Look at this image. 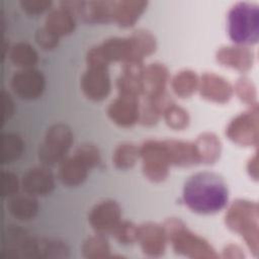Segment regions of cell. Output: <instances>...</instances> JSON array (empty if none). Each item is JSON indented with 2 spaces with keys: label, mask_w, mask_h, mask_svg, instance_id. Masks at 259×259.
<instances>
[{
  "label": "cell",
  "mask_w": 259,
  "mask_h": 259,
  "mask_svg": "<svg viewBox=\"0 0 259 259\" xmlns=\"http://www.w3.org/2000/svg\"><path fill=\"white\" fill-rule=\"evenodd\" d=\"M228 187L224 179L212 172H199L191 175L183 187V201L194 212L214 213L228 202Z\"/></svg>",
  "instance_id": "cell-1"
},
{
  "label": "cell",
  "mask_w": 259,
  "mask_h": 259,
  "mask_svg": "<svg viewBox=\"0 0 259 259\" xmlns=\"http://www.w3.org/2000/svg\"><path fill=\"white\" fill-rule=\"evenodd\" d=\"M167 241L176 254L193 259H215L219 254L202 237L190 231L177 218H169L163 223Z\"/></svg>",
  "instance_id": "cell-2"
},
{
  "label": "cell",
  "mask_w": 259,
  "mask_h": 259,
  "mask_svg": "<svg viewBox=\"0 0 259 259\" xmlns=\"http://www.w3.org/2000/svg\"><path fill=\"white\" fill-rule=\"evenodd\" d=\"M259 210L258 204L247 199L233 201L225 213V224L240 235L250 251L257 256L259 250Z\"/></svg>",
  "instance_id": "cell-3"
},
{
  "label": "cell",
  "mask_w": 259,
  "mask_h": 259,
  "mask_svg": "<svg viewBox=\"0 0 259 259\" xmlns=\"http://www.w3.org/2000/svg\"><path fill=\"white\" fill-rule=\"evenodd\" d=\"M228 30L231 39L240 46L256 44L259 34V10L254 4L240 2L228 15Z\"/></svg>",
  "instance_id": "cell-4"
},
{
  "label": "cell",
  "mask_w": 259,
  "mask_h": 259,
  "mask_svg": "<svg viewBox=\"0 0 259 259\" xmlns=\"http://www.w3.org/2000/svg\"><path fill=\"white\" fill-rule=\"evenodd\" d=\"M73 143L71 128L62 122L52 124L46 132L37 151L38 160L44 166L60 164Z\"/></svg>",
  "instance_id": "cell-5"
},
{
  "label": "cell",
  "mask_w": 259,
  "mask_h": 259,
  "mask_svg": "<svg viewBox=\"0 0 259 259\" xmlns=\"http://www.w3.org/2000/svg\"><path fill=\"white\" fill-rule=\"evenodd\" d=\"M140 159L145 177L151 182H163L171 166L162 141L148 140L140 146Z\"/></svg>",
  "instance_id": "cell-6"
},
{
  "label": "cell",
  "mask_w": 259,
  "mask_h": 259,
  "mask_svg": "<svg viewBox=\"0 0 259 259\" xmlns=\"http://www.w3.org/2000/svg\"><path fill=\"white\" fill-rule=\"evenodd\" d=\"M258 105L236 115L226 127V136L242 147H256L259 141Z\"/></svg>",
  "instance_id": "cell-7"
},
{
  "label": "cell",
  "mask_w": 259,
  "mask_h": 259,
  "mask_svg": "<svg viewBox=\"0 0 259 259\" xmlns=\"http://www.w3.org/2000/svg\"><path fill=\"white\" fill-rule=\"evenodd\" d=\"M121 221V208L112 199L98 201L90 209L88 222L96 234H111Z\"/></svg>",
  "instance_id": "cell-8"
},
{
  "label": "cell",
  "mask_w": 259,
  "mask_h": 259,
  "mask_svg": "<svg viewBox=\"0 0 259 259\" xmlns=\"http://www.w3.org/2000/svg\"><path fill=\"white\" fill-rule=\"evenodd\" d=\"M10 87L13 93L21 99H35L45 89V77L36 69H20L12 75Z\"/></svg>",
  "instance_id": "cell-9"
},
{
  "label": "cell",
  "mask_w": 259,
  "mask_h": 259,
  "mask_svg": "<svg viewBox=\"0 0 259 259\" xmlns=\"http://www.w3.org/2000/svg\"><path fill=\"white\" fill-rule=\"evenodd\" d=\"M139 97L120 95L113 99L107 107V115L112 122L122 127H130L136 124L140 118Z\"/></svg>",
  "instance_id": "cell-10"
},
{
  "label": "cell",
  "mask_w": 259,
  "mask_h": 259,
  "mask_svg": "<svg viewBox=\"0 0 259 259\" xmlns=\"http://www.w3.org/2000/svg\"><path fill=\"white\" fill-rule=\"evenodd\" d=\"M168 79V69L162 63L155 62L145 66L141 78L142 97L148 99H159L167 96L166 85Z\"/></svg>",
  "instance_id": "cell-11"
},
{
  "label": "cell",
  "mask_w": 259,
  "mask_h": 259,
  "mask_svg": "<svg viewBox=\"0 0 259 259\" xmlns=\"http://www.w3.org/2000/svg\"><path fill=\"white\" fill-rule=\"evenodd\" d=\"M81 89L84 95L92 101L105 99L111 89L110 78L106 68L87 67L81 77Z\"/></svg>",
  "instance_id": "cell-12"
},
{
  "label": "cell",
  "mask_w": 259,
  "mask_h": 259,
  "mask_svg": "<svg viewBox=\"0 0 259 259\" xmlns=\"http://www.w3.org/2000/svg\"><path fill=\"white\" fill-rule=\"evenodd\" d=\"M143 253L150 257H159L164 254L167 236L162 225L147 222L139 226L138 240Z\"/></svg>",
  "instance_id": "cell-13"
},
{
  "label": "cell",
  "mask_w": 259,
  "mask_h": 259,
  "mask_svg": "<svg viewBox=\"0 0 259 259\" xmlns=\"http://www.w3.org/2000/svg\"><path fill=\"white\" fill-rule=\"evenodd\" d=\"M197 90L203 99L220 104L227 103L234 93L230 82L212 72H205L199 77Z\"/></svg>",
  "instance_id": "cell-14"
},
{
  "label": "cell",
  "mask_w": 259,
  "mask_h": 259,
  "mask_svg": "<svg viewBox=\"0 0 259 259\" xmlns=\"http://www.w3.org/2000/svg\"><path fill=\"white\" fill-rule=\"evenodd\" d=\"M215 60L224 67L245 73L253 66L254 54L245 46H228L222 47L215 52Z\"/></svg>",
  "instance_id": "cell-15"
},
{
  "label": "cell",
  "mask_w": 259,
  "mask_h": 259,
  "mask_svg": "<svg viewBox=\"0 0 259 259\" xmlns=\"http://www.w3.org/2000/svg\"><path fill=\"white\" fill-rule=\"evenodd\" d=\"M21 187L26 194L32 196L47 195L55 187L54 175L47 166L31 168L23 174Z\"/></svg>",
  "instance_id": "cell-16"
},
{
  "label": "cell",
  "mask_w": 259,
  "mask_h": 259,
  "mask_svg": "<svg viewBox=\"0 0 259 259\" xmlns=\"http://www.w3.org/2000/svg\"><path fill=\"white\" fill-rule=\"evenodd\" d=\"M168 159L171 165L188 167L199 163L193 143L181 140H163Z\"/></svg>",
  "instance_id": "cell-17"
},
{
  "label": "cell",
  "mask_w": 259,
  "mask_h": 259,
  "mask_svg": "<svg viewBox=\"0 0 259 259\" xmlns=\"http://www.w3.org/2000/svg\"><path fill=\"white\" fill-rule=\"evenodd\" d=\"M99 46L104 57L109 63L121 62L123 64L125 62L133 61V60L143 61V59L137 56L130 36L110 37L105 39Z\"/></svg>",
  "instance_id": "cell-18"
},
{
  "label": "cell",
  "mask_w": 259,
  "mask_h": 259,
  "mask_svg": "<svg viewBox=\"0 0 259 259\" xmlns=\"http://www.w3.org/2000/svg\"><path fill=\"white\" fill-rule=\"evenodd\" d=\"M148 6L147 1L121 0L114 2L113 21L120 27H131L136 24Z\"/></svg>",
  "instance_id": "cell-19"
},
{
  "label": "cell",
  "mask_w": 259,
  "mask_h": 259,
  "mask_svg": "<svg viewBox=\"0 0 259 259\" xmlns=\"http://www.w3.org/2000/svg\"><path fill=\"white\" fill-rule=\"evenodd\" d=\"M88 171L89 168L73 155L72 157L65 158L60 163L58 177L64 185L75 187L86 180Z\"/></svg>",
  "instance_id": "cell-20"
},
{
  "label": "cell",
  "mask_w": 259,
  "mask_h": 259,
  "mask_svg": "<svg viewBox=\"0 0 259 259\" xmlns=\"http://www.w3.org/2000/svg\"><path fill=\"white\" fill-rule=\"evenodd\" d=\"M115 1H82L79 15L87 23H107L113 21Z\"/></svg>",
  "instance_id": "cell-21"
},
{
  "label": "cell",
  "mask_w": 259,
  "mask_h": 259,
  "mask_svg": "<svg viewBox=\"0 0 259 259\" xmlns=\"http://www.w3.org/2000/svg\"><path fill=\"white\" fill-rule=\"evenodd\" d=\"M193 144L199 163L213 164L219 160L222 152V143L215 134L204 132L197 137Z\"/></svg>",
  "instance_id": "cell-22"
},
{
  "label": "cell",
  "mask_w": 259,
  "mask_h": 259,
  "mask_svg": "<svg viewBox=\"0 0 259 259\" xmlns=\"http://www.w3.org/2000/svg\"><path fill=\"white\" fill-rule=\"evenodd\" d=\"M6 208L13 218L19 221H28L33 219L37 213L38 203L32 195L14 194L7 199Z\"/></svg>",
  "instance_id": "cell-23"
},
{
  "label": "cell",
  "mask_w": 259,
  "mask_h": 259,
  "mask_svg": "<svg viewBox=\"0 0 259 259\" xmlns=\"http://www.w3.org/2000/svg\"><path fill=\"white\" fill-rule=\"evenodd\" d=\"M45 27L58 37L68 35L75 28V16L61 7L54 9L47 15Z\"/></svg>",
  "instance_id": "cell-24"
},
{
  "label": "cell",
  "mask_w": 259,
  "mask_h": 259,
  "mask_svg": "<svg viewBox=\"0 0 259 259\" xmlns=\"http://www.w3.org/2000/svg\"><path fill=\"white\" fill-rule=\"evenodd\" d=\"M199 77L189 69L181 70L171 80V88L175 95L180 98L190 97L198 89Z\"/></svg>",
  "instance_id": "cell-25"
},
{
  "label": "cell",
  "mask_w": 259,
  "mask_h": 259,
  "mask_svg": "<svg viewBox=\"0 0 259 259\" xmlns=\"http://www.w3.org/2000/svg\"><path fill=\"white\" fill-rule=\"evenodd\" d=\"M36 259H61L69 257L68 246L58 239L36 238Z\"/></svg>",
  "instance_id": "cell-26"
},
{
  "label": "cell",
  "mask_w": 259,
  "mask_h": 259,
  "mask_svg": "<svg viewBox=\"0 0 259 259\" xmlns=\"http://www.w3.org/2000/svg\"><path fill=\"white\" fill-rule=\"evenodd\" d=\"M171 101L168 100L167 96L159 99H148L144 98L140 105V118L139 121L143 125L155 124L160 116L162 115L165 107Z\"/></svg>",
  "instance_id": "cell-27"
},
{
  "label": "cell",
  "mask_w": 259,
  "mask_h": 259,
  "mask_svg": "<svg viewBox=\"0 0 259 259\" xmlns=\"http://www.w3.org/2000/svg\"><path fill=\"white\" fill-rule=\"evenodd\" d=\"M10 61L21 69H30L36 64L38 56L36 51L29 44L19 41L14 44L9 51Z\"/></svg>",
  "instance_id": "cell-28"
},
{
  "label": "cell",
  "mask_w": 259,
  "mask_h": 259,
  "mask_svg": "<svg viewBox=\"0 0 259 259\" xmlns=\"http://www.w3.org/2000/svg\"><path fill=\"white\" fill-rule=\"evenodd\" d=\"M140 159V147L133 143L119 144L112 155L113 165L120 170L132 168Z\"/></svg>",
  "instance_id": "cell-29"
},
{
  "label": "cell",
  "mask_w": 259,
  "mask_h": 259,
  "mask_svg": "<svg viewBox=\"0 0 259 259\" xmlns=\"http://www.w3.org/2000/svg\"><path fill=\"white\" fill-rule=\"evenodd\" d=\"M81 252L83 257L88 259H99L110 257V247L104 235L96 234L87 238L82 246Z\"/></svg>",
  "instance_id": "cell-30"
},
{
  "label": "cell",
  "mask_w": 259,
  "mask_h": 259,
  "mask_svg": "<svg viewBox=\"0 0 259 259\" xmlns=\"http://www.w3.org/2000/svg\"><path fill=\"white\" fill-rule=\"evenodd\" d=\"M23 147V141L18 135L3 133L1 135V163L7 164L18 159Z\"/></svg>",
  "instance_id": "cell-31"
},
{
  "label": "cell",
  "mask_w": 259,
  "mask_h": 259,
  "mask_svg": "<svg viewBox=\"0 0 259 259\" xmlns=\"http://www.w3.org/2000/svg\"><path fill=\"white\" fill-rule=\"evenodd\" d=\"M130 38L134 46L137 56L144 60L145 57L152 55L157 48V41L154 34L147 29H137L131 35Z\"/></svg>",
  "instance_id": "cell-32"
},
{
  "label": "cell",
  "mask_w": 259,
  "mask_h": 259,
  "mask_svg": "<svg viewBox=\"0 0 259 259\" xmlns=\"http://www.w3.org/2000/svg\"><path fill=\"white\" fill-rule=\"evenodd\" d=\"M166 124L174 131H182L189 124L190 117L183 107L170 102L162 113Z\"/></svg>",
  "instance_id": "cell-33"
},
{
  "label": "cell",
  "mask_w": 259,
  "mask_h": 259,
  "mask_svg": "<svg viewBox=\"0 0 259 259\" xmlns=\"http://www.w3.org/2000/svg\"><path fill=\"white\" fill-rule=\"evenodd\" d=\"M234 92L238 96V98L246 103L247 105L254 106L258 105L257 103V90L253 83V81L250 78L247 77H241L237 80L235 86L233 87Z\"/></svg>",
  "instance_id": "cell-34"
},
{
  "label": "cell",
  "mask_w": 259,
  "mask_h": 259,
  "mask_svg": "<svg viewBox=\"0 0 259 259\" xmlns=\"http://www.w3.org/2000/svg\"><path fill=\"white\" fill-rule=\"evenodd\" d=\"M139 226L130 221H120V223L113 230L111 235L114 239L123 245H130L138 240Z\"/></svg>",
  "instance_id": "cell-35"
},
{
  "label": "cell",
  "mask_w": 259,
  "mask_h": 259,
  "mask_svg": "<svg viewBox=\"0 0 259 259\" xmlns=\"http://www.w3.org/2000/svg\"><path fill=\"white\" fill-rule=\"evenodd\" d=\"M116 88L118 94L134 97H142V83L141 78L120 74L116 79Z\"/></svg>",
  "instance_id": "cell-36"
},
{
  "label": "cell",
  "mask_w": 259,
  "mask_h": 259,
  "mask_svg": "<svg viewBox=\"0 0 259 259\" xmlns=\"http://www.w3.org/2000/svg\"><path fill=\"white\" fill-rule=\"evenodd\" d=\"M89 169L96 167L100 163V152L98 148L92 144L86 143L80 145L74 154Z\"/></svg>",
  "instance_id": "cell-37"
},
{
  "label": "cell",
  "mask_w": 259,
  "mask_h": 259,
  "mask_svg": "<svg viewBox=\"0 0 259 259\" xmlns=\"http://www.w3.org/2000/svg\"><path fill=\"white\" fill-rule=\"evenodd\" d=\"M59 38L57 35L49 31L45 26L38 28L35 31L34 39L35 42L40 47L42 50H53L59 44Z\"/></svg>",
  "instance_id": "cell-38"
},
{
  "label": "cell",
  "mask_w": 259,
  "mask_h": 259,
  "mask_svg": "<svg viewBox=\"0 0 259 259\" xmlns=\"http://www.w3.org/2000/svg\"><path fill=\"white\" fill-rule=\"evenodd\" d=\"M21 9L28 15L41 14L52 6L51 0H20Z\"/></svg>",
  "instance_id": "cell-39"
},
{
  "label": "cell",
  "mask_w": 259,
  "mask_h": 259,
  "mask_svg": "<svg viewBox=\"0 0 259 259\" xmlns=\"http://www.w3.org/2000/svg\"><path fill=\"white\" fill-rule=\"evenodd\" d=\"M2 186H1V195L3 197H10L14 195L19 187V181L17 176L9 171H2Z\"/></svg>",
  "instance_id": "cell-40"
},
{
  "label": "cell",
  "mask_w": 259,
  "mask_h": 259,
  "mask_svg": "<svg viewBox=\"0 0 259 259\" xmlns=\"http://www.w3.org/2000/svg\"><path fill=\"white\" fill-rule=\"evenodd\" d=\"M86 64L87 67L108 69L109 62L104 57L100 46H94L90 48L86 54Z\"/></svg>",
  "instance_id": "cell-41"
},
{
  "label": "cell",
  "mask_w": 259,
  "mask_h": 259,
  "mask_svg": "<svg viewBox=\"0 0 259 259\" xmlns=\"http://www.w3.org/2000/svg\"><path fill=\"white\" fill-rule=\"evenodd\" d=\"M222 256L224 258H231V259H241L245 257L243 250L238 245L232 244V243L224 247L222 251Z\"/></svg>",
  "instance_id": "cell-42"
},
{
  "label": "cell",
  "mask_w": 259,
  "mask_h": 259,
  "mask_svg": "<svg viewBox=\"0 0 259 259\" xmlns=\"http://www.w3.org/2000/svg\"><path fill=\"white\" fill-rule=\"evenodd\" d=\"M1 95L3 100V121H5L7 118H9L12 115L14 105L10 95L5 90H2Z\"/></svg>",
  "instance_id": "cell-43"
},
{
  "label": "cell",
  "mask_w": 259,
  "mask_h": 259,
  "mask_svg": "<svg viewBox=\"0 0 259 259\" xmlns=\"http://www.w3.org/2000/svg\"><path fill=\"white\" fill-rule=\"evenodd\" d=\"M247 170L249 172V175L252 178H254V179L258 178V156H257V153H255V155L249 159L248 164H247Z\"/></svg>",
  "instance_id": "cell-44"
}]
</instances>
